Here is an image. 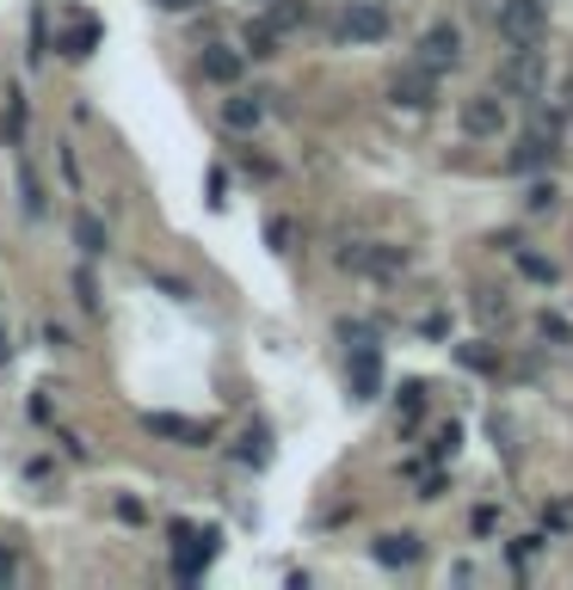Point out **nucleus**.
<instances>
[{
    "mask_svg": "<svg viewBox=\"0 0 573 590\" xmlns=\"http://www.w3.org/2000/svg\"><path fill=\"white\" fill-rule=\"evenodd\" d=\"M536 332H543L549 344H573V327L561 314H543V320H536Z\"/></svg>",
    "mask_w": 573,
    "mask_h": 590,
    "instance_id": "b1692460",
    "label": "nucleus"
},
{
    "mask_svg": "<svg viewBox=\"0 0 573 590\" xmlns=\"http://www.w3.org/2000/svg\"><path fill=\"white\" fill-rule=\"evenodd\" d=\"M536 548H543V536H518V541H512V548H506V560H512V566H518V572H524V566L536 560Z\"/></svg>",
    "mask_w": 573,
    "mask_h": 590,
    "instance_id": "5701e85b",
    "label": "nucleus"
},
{
    "mask_svg": "<svg viewBox=\"0 0 573 590\" xmlns=\"http://www.w3.org/2000/svg\"><path fill=\"white\" fill-rule=\"evenodd\" d=\"M555 203V184H531V210H549Z\"/></svg>",
    "mask_w": 573,
    "mask_h": 590,
    "instance_id": "7c9ffc66",
    "label": "nucleus"
},
{
    "mask_svg": "<svg viewBox=\"0 0 573 590\" xmlns=\"http://www.w3.org/2000/svg\"><path fill=\"white\" fill-rule=\"evenodd\" d=\"M278 43H284V31L271 26V19H247V31H240V50L259 56V62H266V56H278Z\"/></svg>",
    "mask_w": 573,
    "mask_h": 590,
    "instance_id": "2eb2a0df",
    "label": "nucleus"
},
{
    "mask_svg": "<svg viewBox=\"0 0 573 590\" xmlns=\"http://www.w3.org/2000/svg\"><path fill=\"white\" fill-rule=\"evenodd\" d=\"M456 437H463V431H456V424H444V431H438V443H432V449H438V456H451V449H456Z\"/></svg>",
    "mask_w": 573,
    "mask_h": 590,
    "instance_id": "2f4dec72",
    "label": "nucleus"
},
{
    "mask_svg": "<svg viewBox=\"0 0 573 590\" xmlns=\"http://www.w3.org/2000/svg\"><path fill=\"white\" fill-rule=\"evenodd\" d=\"M432 99H438V68H426V62L401 68L388 80V106H401V111H432Z\"/></svg>",
    "mask_w": 573,
    "mask_h": 590,
    "instance_id": "7ed1b4c3",
    "label": "nucleus"
},
{
    "mask_svg": "<svg viewBox=\"0 0 573 590\" xmlns=\"http://www.w3.org/2000/svg\"><path fill=\"white\" fill-rule=\"evenodd\" d=\"M240 68H247V50H235V43H204L198 56V74L210 80V87H235Z\"/></svg>",
    "mask_w": 573,
    "mask_h": 590,
    "instance_id": "6e6552de",
    "label": "nucleus"
},
{
    "mask_svg": "<svg viewBox=\"0 0 573 590\" xmlns=\"http://www.w3.org/2000/svg\"><path fill=\"white\" fill-rule=\"evenodd\" d=\"M339 271L371 277V283H395V277L407 271V252L383 247V240H346V247H339Z\"/></svg>",
    "mask_w": 573,
    "mask_h": 590,
    "instance_id": "f257e3e1",
    "label": "nucleus"
},
{
    "mask_svg": "<svg viewBox=\"0 0 573 590\" xmlns=\"http://www.w3.org/2000/svg\"><path fill=\"white\" fill-rule=\"evenodd\" d=\"M0 130H7V142L26 136V99H19V92H7V118H0Z\"/></svg>",
    "mask_w": 573,
    "mask_h": 590,
    "instance_id": "412c9836",
    "label": "nucleus"
},
{
    "mask_svg": "<svg viewBox=\"0 0 573 590\" xmlns=\"http://www.w3.org/2000/svg\"><path fill=\"white\" fill-rule=\"evenodd\" d=\"M419 62L438 68V74H451V68L463 62V31L456 26H426V38H419Z\"/></svg>",
    "mask_w": 573,
    "mask_h": 590,
    "instance_id": "0eeeda50",
    "label": "nucleus"
},
{
    "mask_svg": "<svg viewBox=\"0 0 573 590\" xmlns=\"http://www.w3.org/2000/svg\"><path fill=\"white\" fill-rule=\"evenodd\" d=\"M155 7H167V13H191L198 0H155Z\"/></svg>",
    "mask_w": 573,
    "mask_h": 590,
    "instance_id": "473e14b6",
    "label": "nucleus"
},
{
    "mask_svg": "<svg viewBox=\"0 0 573 590\" xmlns=\"http://www.w3.org/2000/svg\"><path fill=\"white\" fill-rule=\"evenodd\" d=\"M561 106H567V118H573V80H567V92H561Z\"/></svg>",
    "mask_w": 573,
    "mask_h": 590,
    "instance_id": "72a5a7b5",
    "label": "nucleus"
},
{
    "mask_svg": "<svg viewBox=\"0 0 573 590\" xmlns=\"http://www.w3.org/2000/svg\"><path fill=\"white\" fill-rule=\"evenodd\" d=\"M376 388H383V357L364 339L358 351H352V393H358V400H376Z\"/></svg>",
    "mask_w": 573,
    "mask_h": 590,
    "instance_id": "f8f14e48",
    "label": "nucleus"
},
{
    "mask_svg": "<svg viewBox=\"0 0 573 590\" xmlns=\"http://www.w3.org/2000/svg\"><path fill=\"white\" fill-rule=\"evenodd\" d=\"M475 308H481V320H494V327L506 320V302H500V289H481V296H475Z\"/></svg>",
    "mask_w": 573,
    "mask_h": 590,
    "instance_id": "393cba45",
    "label": "nucleus"
},
{
    "mask_svg": "<svg viewBox=\"0 0 573 590\" xmlns=\"http://www.w3.org/2000/svg\"><path fill=\"white\" fill-rule=\"evenodd\" d=\"M543 31H549V7H543V0H506V7H500V38H506L512 50L543 43Z\"/></svg>",
    "mask_w": 573,
    "mask_h": 590,
    "instance_id": "f03ea898",
    "label": "nucleus"
},
{
    "mask_svg": "<svg viewBox=\"0 0 573 590\" xmlns=\"http://www.w3.org/2000/svg\"><path fill=\"white\" fill-rule=\"evenodd\" d=\"M223 123L240 136H254L259 123H266V92H235V99H223Z\"/></svg>",
    "mask_w": 573,
    "mask_h": 590,
    "instance_id": "9b49d317",
    "label": "nucleus"
},
{
    "mask_svg": "<svg viewBox=\"0 0 573 590\" xmlns=\"http://www.w3.org/2000/svg\"><path fill=\"white\" fill-rule=\"evenodd\" d=\"M524 130H531L536 142H549V148H561V136H567V130H561V111H549V106H536Z\"/></svg>",
    "mask_w": 573,
    "mask_h": 590,
    "instance_id": "a211bd4d",
    "label": "nucleus"
},
{
    "mask_svg": "<svg viewBox=\"0 0 573 590\" xmlns=\"http://www.w3.org/2000/svg\"><path fill=\"white\" fill-rule=\"evenodd\" d=\"M334 38H339V43H383V38H388V13L376 7V0H352L346 13H339Z\"/></svg>",
    "mask_w": 573,
    "mask_h": 590,
    "instance_id": "20e7f679",
    "label": "nucleus"
},
{
    "mask_svg": "<svg viewBox=\"0 0 573 590\" xmlns=\"http://www.w3.org/2000/svg\"><path fill=\"white\" fill-rule=\"evenodd\" d=\"M456 363H463V369H481V376H487V369H500V357L487 351V344L468 339V344H456Z\"/></svg>",
    "mask_w": 573,
    "mask_h": 590,
    "instance_id": "aec40b11",
    "label": "nucleus"
},
{
    "mask_svg": "<svg viewBox=\"0 0 573 590\" xmlns=\"http://www.w3.org/2000/svg\"><path fill=\"white\" fill-rule=\"evenodd\" d=\"M75 296H80V308H99V283H93V271H75Z\"/></svg>",
    "mask_w": 573,
    "mask_h": 590,
    "instance_id": "bb28decb",
    "label": "nucleus"
},
{
    "mask_svg": "<svg viewBox=\"0 0 573 590\" xmlns=\"http://www.w3.org/2000/svg\"><path fill=\"white\" fill-rule=\"evenodd\" d=\"M75 247L87 252V259H99V252L111 247V240H106V222H99V216H87V210H80V216H75Z\"/></svg>",
    "mask_w": 573,
    "mask_h": 590,
    "instance_id": "f3484780",
    "label": "nucleus"
},
{
    "mask_svg": "<svg viewBox=\"0 0 573 590\" xmlns=\"http://www.w3.org/2000/svg\"><path fill=\"white\" fill-rule=\"evenodd\" d=\"M494 523H500V517H494V504H481V511L468 517V529H481V536H487V529H494Z\"/></svg>",
    "mask_w": 573,
    "mask_h": 590,
    "instance_id": "c756f323",
    "label": "nucleus"
},
{
    "mask_svg": "<svg viewBox=\"0 0 573 590\" xmlns=\"http://www.w3.org/2000/svg\"><path fill=\"white\" fill-rule=\"evenodd\" d=\"M518 264H524V277H536V283H555V264L536 259V252H518Z\"/></svg>",
    "mask_w": 573,
    "mask_h": 590,
    "instance_id": "a878e982",
    "label": "nucleus"
},
{
    "mask_svg": "<svg viewBox=\"0 0 573 590\" xmlns=\"http://www.w3.org/2000/svg\"><path fill=\"white\" fill-rule=\"evenodd\" d=\"M549 154H555V148H549V142H536V136L524 130V136H518V148H512V160H506V167H512V172H543V167H549Z\"/></svg>",
    "mask_w": 573,
    "mask_h": 590,
    "instance_id": "dca6fc26",
    "label": "nucleus"
},
{
    "mask_svg": "<svg viewBox=\"0 0 573 590\" xmlns=\"http://www.w3.org/2000/svg\"><path fill=\"white\" fill-rule=\"evenodd\" d=\"M148 437H174V443H186V449H204L210 443V424H198V419H179V412H148Z\"/></svg>",
    "mask_w": 573,
    "mask_h": 590,
    "instance_id": "1a4fd4ad",
    "label": "nucleus"
},
{
    "mask_svg": "<svg viewBox=\"0 0 573 590\" xmlns=\"http://www.w3.org/2000/svg\"><path fill=\"white\" fill-rule=\"evenodd\" d=\"M419 412H426V388H419V381H407V388H401V424H414Z\"/></svg>",
    "mask_w": 573,
    "mask_h": 590,
    "instance_id": "4be33fe9",
    "label": "nucleus"
},
{
    "mask_svg": "<svg viewBox=\"0 0 573 590\" xmlns=\"http://www.w3.org/2000/svg\"><path fill=\"white\" fill-rule=\"evenodd\" d=\"M174 541H179V578H198L204 566H210V553H216V536L210 529H186V523H174Z\"/></svg>",
    "mask_w": 573,
    "mask_h": 590,
    "instance_id": "9d476101",
    "label": "nucleus"
},
{
    "mask_svg": "<svg viewBox=\"0 0 573 590\" xmlns=\"http://www.w3.org/2000/svg\"><path fill=\"white\" fill-rule=\"evenodd\" d=\"M500 87H506V92H524V99H536V92H543V56H536V43H524V50L506 56V68H500Z\"/></svg>",
    "mask_w": 573,
    "mask_h": 590,
    "instance_id": "423d86ee",
    "label": "nucleus"
},
{
    "mask_svg": "<svg viewBox=\"0 0 573 590\" xmlns=\"http://www.w3.org/2000/svg\"><path fill=\"white\" fill-rule=\"evenodd\" d=\"M463 136H475V142L506 136V99H500V92H475V99H463Z\"/></svg>",
    "mask_w": 573,
    "mask_h": 590,
    "instance_id": "39448f33",
    "label": "nucleus"
},
{
    "mask_svg": "<svg viewBox=\"0 0 573 590\" xmlns=\"http://www.w3.org/2000/svg\"><path fill=\"white\" fill-rule=\"evenodd\" d=\"M99 38H106V31H99L93 19H75V26H68L62 38H56V50H62L68 62H87V56L99 50Z\"/></svg>",
    "mask_w": 573,
    "mask_h": 590,
    "instance_id": "ddd939ff",
    "label": "nucleus"
},
{
    "mask_svg": "<svg viewBox=\"0 0 573 590\" xmlns=\"http://www.w3.org/2000/svg\"><path fill=\"white\" fill-rule=\"evenodd\" d=\"M13 578H19V553H13V548H0V590L13 584Z\"/></svg>",
    "mask_w": 573,
    "mask_h": 590,
    "instance_id": "cd10ccee",
    "label": "nucleus"
},
{
    "mask_svg": "<svg viewBox=\"0 0 573 590\" xmlns=\"http://www.w3.org/2000/svg\"><path fill=\"white\" fill-rule=\"evenodd\" d=\"M266 19H271L278 31H296V26H308V0H271Z\"/></svg>",
    "mask_w": 573,
    "mask_h": 590,
    "instance_id": "6ab92c4d",
    "label": "nucleus"
},
{
    "mask_svg": "<svg viewBox=\"0 0 573 590\" xmlns=\"http://www.w3.org/2000/svg\"><path fill=\"white\" fill-rule=\"evenodd\" d=\"M43 344H56V351H68V344H75V339H68V327H56V320H50V327H43Z\"/></svg>",
    "mask_w": 573,
    "mask_h": 590,
    "instance_id": "c85d7f7f",
    "label": "nucleus"
},
{
    "mask_svg": "<svg viewBox=\"0 0 573 590\" xmlns=\"http://www.w3.org/2000/svg\"><path fill=\"white\" fill-rule=\"evenodd\" d=\"M371 553H376V566H414L426 548H419V536H407V529H401V536H383Z\"/></svg>",
    "mask_w": 573,
    "mask_h": 590,
    "instance_id": "4468645a",
    "label": "nucleus"
}]
</instances>
